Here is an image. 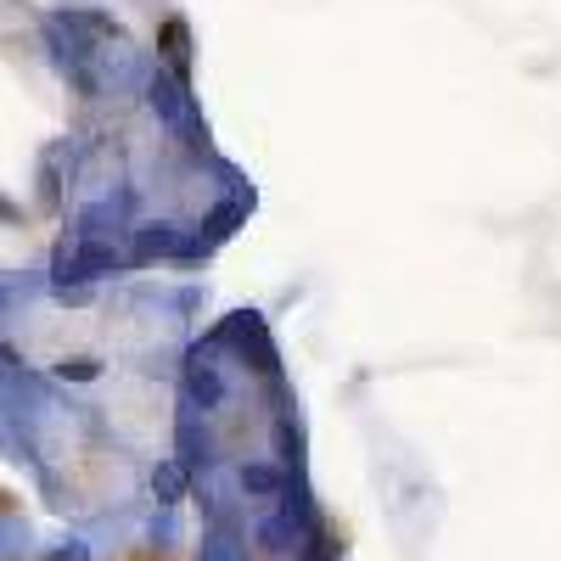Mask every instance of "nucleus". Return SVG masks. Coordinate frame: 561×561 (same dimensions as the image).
Instances as JSON below:
<instances>
[{"mask_svg": "<svg viewBox=\"0 0 561 561\" xmlns=\"http://www.w3.org/2000/svg\"><path fill=\"white\" fill-rule=\"evenodd\" d=\"M158 39H163V57H169L174 79L185 84V79H192V23H185V18H169Z\"/></svg>", "mask_w": 561, "mask_h": 561, "instance_id": "20e7f679", "label": "nucleus"}, {"mask_svg": "<svg viewBox=\"0 0 561 561\" xmlns=\"http://www.w3.org/2000/svg\"><path fill=\"white\" fill-rule=\"evenodd\" d=\"M45 561H90V545H84V539H68V545H57Z\"/></svg>", "mask_w": 561, "mask_h": 561, "instance_id": "6e6552de", "label": "nucleus"}, {"mask_svg": "<svg viewBox=\"0 0 561 561\" xmlns=\"http://www.w3.org/2000/svg\"><path fill=\"white\" fill-rule=\"evenodd\" d=\"M287 466H270V460H248L242 466V494L248 500H280V489H287Z\"/></svg>", "mask_w": 561, "mask_h": 561, "instance_id": "7ed1b4c3", "label": "nucleus"}, {"mask_svg": "<svg viewBox=\"0 0 561 561\" xmlns=\"http://www.w3.org/2000/svg\"><path fill=\"white\" fill-rule=\"evenodd\" d=\"M225 377H219V365L203 359V348L192 354V365H185V399H192V410H219L225 404Z\"/></svg>", "mask_w": 561, "mask_h": 561, "instance_id": "f257e3e1", "label": "nucleus"}, {"mask_svg": "<svg viewBox=\"0 0 561 561\" xmlns=\"http://www.w3.org/2000/svg\"><path fill=\"white\" fill-rule=\"evenodd\" d=\"M152 113L158 118H169V124H185V118H192V90H185L180 79H152Z\"/></svg>", "mask_w": 561, "mask_h": 561, "instance_id": "39448f33", "label": "nucleus"}, {"mask_svg": "<svg viewBox=\"0 0 561 561\" xmlns=\"http://www.w3.org/2000/svg\"><path fill=\"white\" fill-rule=\"evenodd\" d=\"M0 309H7V293H0Z\"/></svg>", "mask_w": 561, "mask_h": 561, "instance_id": "ddd939ff", "label": "nucleus"}, {"mask_svg": "<svg viewBox=\"0 0 561 561\" xmlns=\"http://www.w3.org/2000/svg\"><path fill=\"white\" fill-rule=\"evenodd\" d=\"M309 528H320V523H298V517H287V511L275 505L270 517L259 523V545H264L270 556H293V550L304 545V534H309Z\"/></svg>", "mask_w": 561, "mask_h": 561, "instance_id": "f03ea898", "label": "nucleus"}, {"mask_svg": "<svg viewBox=\"0 0 561 561\" xmlns=\"http://www.w3.org/2000/svg\"><path fill=\"white\" fill-rule=\"evenodd\" d=\"M0 219H12V203H0Z\"/></svg>", "mask_w": 561, "mask_h": 561, "instance_id": "f8f14e48", "label": "nucleus"}, {"mask_svg": "<svg viewBox=\"0 0 561 561\" xmlns=\"http://www.w3.org/2000/svg\"><path fill=\"white\" fill-rule=\"evenodd\" d=\"M152 253H185V242H180V230L174 225H140L135 230V259H152Z\"/></svg>", "mask_w": 561, "mask_h": 561, "instance_id": "423d86ee", "label": "nucleus"}, {"mask_svg": "<svg viewBox=\"0 0 561 561\" xmlns=\"http://www.w3.org/2000/svg\"><path fill=\"white\" fill-rule=\"evenodd\" d=\"M0 365H18V354H12L7 343H0Z\"/></svg>", "mask_w": 561, "mask_h": 561, "instance_id": "9b49d317", "label": "nucleus"}, {"mask_svg": "<svg viewBox=\"0 0 561 561\" xmlns=\"http://www.w3.org/2000/svg\"><path fill=\"white\" fill-rule=\"evenodd\" d=\"M203 561H237V556H230V550H225V545H219V539H214V545H208V550H203Z\"/></svg>", "mask_w": 561, "mask_h": 561, "instance_id": "9d476101", "label": "nucleus"}, {"mask_svg": "<svg viewBox=\"0 0 561 561\" xmlns=\"http://www.w3.org/2000/svg\"><path fill=\"white\" fill-rule=\"evenodd\" d=\"M57 377H62V382H68V377H73V382H90V377H102V365H90V359H79V365H57Z\"/></svg>", "mask_w": 561, "mask_h": 561, "instance_id": "1a4fd4ad", "label": "nucleus"}, {"mask_svg": "<svg viewBox=\"0 0 561 561\" xmlns=\"http://www.w3.org/2000/svg\"><path fill=\"white\" fill-rule=\"evenodd\" d=\"M152 489H158L163 505H174V500H185V489H192V472H185L180 460H163L158 472H152Z\"/></svg>", "mask_w": 561, "mask_h": 561, "instance_id": "0eeeda50", "label": "nucleus"}]
</instances>
